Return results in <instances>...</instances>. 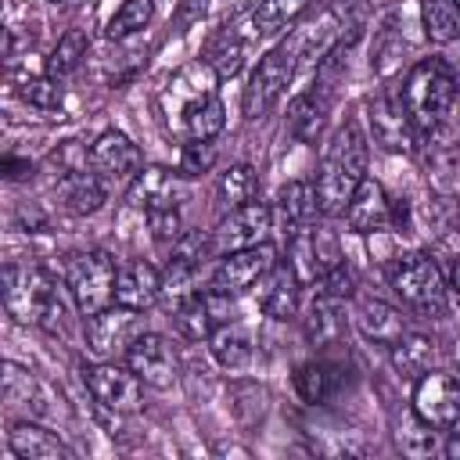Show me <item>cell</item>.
<instances>
[{
    "label": "cell",
    "mask_w": 460,
    "mask_h": 460,
    "mask_svg": "<svg viewBox=\"0 0 460 460\" xmlns=\"http://www.w3.org/2000/svg\"><path fill=\"white\" fill-rule=\"evenodd\" d=\"M367 180V137L356 122H345L334 129L320 169H316V201L323 216H341L352 201L356 187Z\"/></svg>",
    "instance_id": "1"
},
{
    "label": "cell",
    "mask_w": 460,
    "mask_h": 460,
    "mask_svg": "<svg viewBox=\"0 0 460 460\" xmlns=\"http://www.w3.org/2000/svg\"><path fill=\"white\" fill-rule=\"evenodd\" d=\"M456 101V83L449 72V61L442 58H424L417 61L406 79H402V108L413 122V129L420 137H428L431 129H438Z\"/></svg>",
    "instance_id": "2"
},
{
    "label": "cell",
    "mask_w": 460,
    "mask_h": 460,
    "mask_svg": "<svg viewBox=\"0 0 460 460\" xmlns=\"http://www.w3.org/2000/svg\"><path fill=\"white\" fill-rule=\"evenodd\" d=\"M4 309L18 323H40L43 331H61L65 327V302L54 280L22 262L4 266Z\"/></svg>",
    "instance_id": "3"
},
{
    "label": "cell",
    "mask_w": 460,
    "mask_h": 460,
    "mask_svg": "<svg viewBox=\"0 0 460 460\" xmlns=\"http://www.w3.org/2000/svg\"><path fill=\"white\" fill-rule=\"evenodd\" d=\"M388 284L402 298L406 309L420 316H442L446 313V277L438 262L428 252H406L388 266Z\"/></svg>",
    "instance_id": "4"
},
{
    "label": "cell",
    "mask_w": 460,
    "mask_h": 460,
    "mask_svg": "<svg viewBox=\"0 0 460 460\" xmlns=\"http://www.w3.org/2000/svg\"><path fill=\"white\" fill-rule=\"evenodd\" d=\"M115 259L108 252H79L68 262V295L75 298L83 316H93L115 302Z\"/></svg>",
    "instance_id": "5"
},
{
    "label": "cell",
    "mask_w": 460,
    "mask_h": 460,
    "mask_svg": "<svg viewBox=\"0 0 460 460\" xmlns=\"http://www.w3.org/2000/svg\"><path fill=\"white\" fill-rule=\"evenodd\" d=\"M295 68H298V61H295V54H291L288 43L266 50V54L259 58V65H255L248 86H244V97H241L244 119H259V115H266V111L280 101V93L288 90Z\"/></svg>",
    "instance_id": "6"
},
{
    "label": "cell",
    "mask_w": 460,
    "mask_h": 460,
    "mask_svg": "<svg viewBox=\"0 0 460 460\" xmlns=\"http://www.w3.org/2000/svg\"><path fill=\"white\" fill-rule=\"evenodd\" d=\"M83 381L90 388V395L104 406V410H115V413H133L140 410L144 402V381L133 374V367H119L115 359H101V363H90L83 370Z\"/></svg>",
    "instance_id": "7"
},
{
    "label": "cell",
    "mask_w": 460,
    "mask_h": 460,
    "mask_svg": "<svg viewBox=\"0 0 460 460\" xmlns=\"http://www.w3.org/2000/svg\"><path fill=\"white\" fill-rule=\"evenodd\" d=\"M176 327L183 338L190 341H208L212 331H219L223 323L234 320V295L230 291H219V288H208V291H187L180 302H176Z\"/></svg>",
    "instance_id": "8"
},
{
    "label": "cell",
    "mask_w": 460,
    "mask_h": 460,
    "mask_svg": "<svg viewBox=\"0 0 460 460\" xmlns=\"http://www.w3.org/2000/svg\"><path fill=\"white\" fill-rule=\"evenodd\" d=\"M413 410L435 424V428H449L460 420V377L446 374V370H424L413 385Z\"/></svg>",
    "instance_id": "9"
},
{
    "label": "cell",
    "mask_w": 460,
    "mask_h": 460,
    "mask_svg": "<svg viewBox=\"0 0 460 460\" xmlns=\"http://www.w3.org/2000/svg\"><path fill=\"white\" fill-rule=\"evenodd\" d=\"M277 266V252L273 244H252V248H237V252H226L219 259V266L212 270V288L219 291H230V295H241V291H252L270 270Z\"/></svg>",
    "instance_id": "10"
},
{
    "label": "cell",
    "mask_w": 460,
    "mask_h": 460,
    "mask_svg": "<svg viewBox=\"0 0 460 460\" xmlns=\"http://www.w3.org/2000/svg\"><path fill=\"white\" fill-rule=\"evenodd\" d=\"M270 223H273V208L266 201H248V205H237L230 208L216 230H212V244L226 255V252H237V248H252V244H262L266 234H270Z\"/></svg>",
    "instance_id": "11"
},
{
    "label": "cell",
    "mask_w": 460,
    "mask_h": 460,
    "mask_svg": "<svg viewBox=\"0 0 460 460\" xmlns=\"http://www.w3.org/2000/svg\"><path fill=\"white\" fill-rule=\"evenodd\" d=\"M126 363H129L133 374H137L144 385H151V388H169V385L176 381V370H180L172 345H169L162 334H155V331H140V334L129 341Z\"/></svg>",
    "instance_id": "12"
},
{
    "label": "cell",
    "mask_w": 460,
    "mask_h": 460,
    "mask_svg": "<svg viewBox=\"0 0 460 460\" xmlns=\"http://www.w3.org/2000/svg\"><path fill=\"white\" fill-rule=\"evenodd\" d=\"M133 338H137V309L108 305L86 316V349L101 359H115L119 352L129 349Z\"/></svg>",
    "instance_id": "13"
},
{
    "label": "cell",
    "mask_w": 460,
    "mask_h": 460,
    "mask_svg": "<svg viewBox=\"0 0 460 460\" xmlns=\"http://www.w3.org/2000/svg\"><path fill=\"white\" fill-rule=\"evenodd\" d=\"M144 165V155L140 147L119 133V129H104L93 144H90V169L101 176V180H126V176H137Z\"/></svg>",
    "instance_id": "14"
},
{
    "label": "cell",
    "mask_w": 460,
    "mask_h": 460,
    "mask_svg": "<svg viewBox=\"0 0 460 460\" xmlns=\"http://www.w3.org/2000/svg\"><path fill=\"white\" fill-rule=\"evenodd\" d=\"M370 129H374V140L385 147V151H406L417 137L406 108H402V93H392L385 90L377 101H370Z\"/></svg>",
    "instance_id": "15"
},
{
    "label": "cell",
    "mask_w": 460,
    "mask_h": 460,
    "mask_svg": "<svg viewBox=\"0 0 460 460\" xmlns=\"http://www.w3.org/2000/svg\"><path fill=\"white\" fill-rule=\"evenodd\" d=\"M345 223L356 234H377L392 226V201L385 194V187L377 180H363L352 194V201L345 205Z\"/></svg>",
    "instance_id": "16"
},
{
    "label": "cell",
    "mask_w": 460,
    "mask_h": 460,
    "mask_svg": "<svg viewBox=\"0 0 460 460\" xmlns=\"http://www.w3.org/2000/svg\"><path fill=\"white\" fill-rule=\"evenodd\" d=\"M162 295V273L144 262V259H133L126 266H119V277H115V305H126V309H151Z\"/></svg>",
    "instance_id": "17"
},
{
    "label": "cell",
    "mask_w": 460,
    "mask_h": 460,
    "mask_svg": "<svg viewBox=\"0 0 460 460\" xmlns=\"http://www.w3.org/2000/svg\"><path fill=\"white\" fill-rule=\"evenodd\" d=\"M327 111H331V86L320 79V83H313L305 93H298L291 101V108H288V129H291V137L302 140V144H313L323 133Z\"/></svg>",
    "instance_id": "18"
},
{
    "label": "cell",
    "mask_w": 460,
    "mask_h": 460,
    "mask_svg": "<svg viewBox=\"0 0 460 460\" xmlns=\"http://www.w3.org/2000/svg\"><path fill=\"white\" fill-rule=\"evenodd\" d=\"M176 126L183 129L187 140H216L226 126V111H223L219 93L208 90V93H198V97L183 101L176 108Z\"/></svg>",
    "instance_id": "19"
},
{
    "label": "cell",
    "mask_w": 460,
    "mask_h": 460,
    "mask_svg": "<svg viewBox=\"0 0 460 460\" xmlns=\"http://www.w3.org/2000/svg\"><path fill=\"white\" fill-rule=\"evenodd\" d=\"M298 277H295V270L284 262H277L262 280H259V291H255V298H259V309L270 316V320H291L295 316V309H298Z\"/></svg>",
    "instance_id": "20"
},
{
    "label": "cell",
    "mask_w": 460,
    "mask_h": 460,
    "mask_svg": "<svg viewBox=\"0 0 460 460\" xmlns=\"http://www.w3.org/2000/svg\"><path fill=\"white\" fill-rule=\"evenodd\" d=\"M7 446L18 460H72V449L54 431L32 420H14L7 431Z\"/></svg>",
    "instance_id": "21"
},
{
    "label": "cell",
    "mask_w": 460,
    "mask_h": 460,
    "mask_svg": "<svg viewBox=\"0 0 460 460\" xmlns=\"http://www.w3.org/2000/svg\"><path fill=\"white\" fill-rule=\"evenodd\" d=\"M302 331H305V341L313 349H331L341 341L345 334V316H341V302L331 298V295H313V302L305 305V316H302Z\"/></svg>",
    "instance_id": "22"
},
{
    "label": "cell",
    "mask_w": 460,
    "mask_h": 460,
    "mask_svg": "<svg viewBox=\"0 0 460 460\" xmlns=\"http://www.w3.org/2000/svg\"><path fill=\"white\" fill-rule=\"evenodd\" d=\"M356 327L367 341H377V345H392L406 334V316L402 309L381 302V298H363L356 305Z\"/></svg>",
    "instance_id": "23"
},
{
    "label": "cell",
    "mask_w": 460,
    "mask_h": 460,
    "mask_svg": "<svg viewBox=\"0 0 460 460\" xmlns=\"http://www.w3.org/2000/svg\"><path fill=\"white\" fill-rule=\"evenodd\" d=\"M334 40H338V14H334V11H323V14H316L313 22H305L302 29H295L291 40H284V43L291 47L295 61L316 65V61H323V54H327V47H331Z\"/></svg>",
    "instance_id": "24"
},
{
    "label": "cell",
    "mask_w": 460,
    "mask_h": 460,
    "mask_svg": "<svg viewBox=\"0 0 460 460\" xmlns=\"http://www.w3.org/2000/svg\"><path fill=\"white\" fill-rule=\"evenodd\" d=\"M180 198H183V183L169 169H140L129 187V201L140 205L144 212L162 205H180Z\"/></svg>",
    "instance_id": "25"
},
{
    "label": "cell",
    "mask_w": 460,
    "mask_h": 460,
    "mask_svg": "<svg viewBox=\"0 0 460 460\" xmlns=\"http://www.w3.org/2000/svg\"><path fill=\"white\" fill-rule=\"evenodd\" d=\"M58 201L75 216H93L104 205V183L97 172H86V169L58 176Z\"/></svg>",
    "instance_id": "26"
},
{
    "label": "cell",
    "mask_w": 460,
    "mask_h": 460,
    "mask_svg": "<svg viewBox=\"0 0 460 460\" xmlns=\"http://www.w3.org/2000/svg\"><path fill=\"white\" fill-rule=\"evenodd\" d=\"M277 208L288 223V230H305L313 226L316 212H320V201H316V187L309 180H288L280 190H277Z\"/></svg>",
    "instance_id": "27"
},
{
    "label": "cell",
    "mask_w": 460,
    "mask_h": 460,
    "mask_svg": "<svg viewBox=\"0 0 460 460\" xmlns=\"http://www.w3.org/2000/svg\"><path fill=\"white\" fill-rule=\"evenodd\" d=\"M341 388V367L327 363V359H309L295 370V392L302 395V402H327L334 392Z\"/></svg>",
    "instance_id": "28"
},
{
    "label": "cell",
    "mask_w": 460,
    "mask_h": 460,
    "mask_svg": "<svg viewBox=\"0 0 460 460\" xmlns=\"http://www.w3.org/2000/svg\"><path fill=\"white\" fill-rule=\"evenodd\" d=\"M208 352H212V359H216L223 370H241V367H248V359H252V334H248V327L237 323V320L223 323L219 331H212Z\"/></svg>",
    "instance_id": "29"
},
{
    "label": "cell",
    "mask_w": 460,
    "mask_h": 460,
    "mask_svg": "<svg viewBox=\"0 0 460 460\" xmlns=\"http://www.w3.org/2000/svg\"><path fill=\"white\" fill-rule=\"evenodd\" d=\"M392 349V367L402 374V377H420L424 370H431V359H435V341L428 334H417V331H406L399 341L388 345Z\"/></svg>",
    "instance_id": "30"
},
{
    "label": "cell",
    "mask_w": 460,
    "mask_h": 460,
    "mask_svg": "<svg viewBox=\"0 0 460 460\" xmlns=\"http://www.w3.org/2000/svg\"><path fill=\"white\" fill-rule=\"evenodd\" d=\"M392 438H395V446H399L406 456H435L438 449H446V446L438 442V428L428 424L417 410H410V413L395 424Z\"/></svg>",
    "instance_id": "31"
},
{
    "label": "cell",
    "mask_w": 460,
    "mask_h": 460,
    "mask_svg": "<svg viewBox=\"0 0 460 460\" xmlns=\"http://www.w3.org/2000/svg\"><path fill=\"white\" fill-rule=\"evenodd\" d=\"M305 7H309V0H259L255 11L248 14V25H252L255 36H277V32L288 29Z\"/></svg>",
    "instance_id": "32"
},
{
    "label": "cell",
    "mask_w": 460,
    "mask_h": 460,
    "mask_svg": "<svg viewBox=\"0 0 460 460\" xmlns=\"http://www.w3.org/2000/svg\"><path fill=\"white\" fill-rule=\"evenodd\" d=\"M420 18L431 43L460 40V0H420Z\"/></svg>",
    "instance_id": "33"
},
{
    "label": "cell",
    "mask_w": 460,
    "mask_h": 460,
    "mask_svg": "<svg viewBox=\"0 0 460 460\" xmlns=\"http://www.w3.org/2000/svg\"><path fill=\"white\" fill-rule=\"evenodd\" d=\"M205 65L212 68L216 79H234L241 72V65H244V40L234 29L212 36L208 47H205Z\"/></svg>",
    "instance_id": "34"
},
{
    "label": "cell",
    "mask_w": 460,
    "mask_h": 460,
    "mask_svg": "<svg viewBox=\"0 0 460 460\" xmlns=\"http://www.w3.org/2000/svg\"><path fill=\"white\" fill-rule=\"evenodd\" d=\"M86 47H90L86 32H83V29H68V32L54 43V50H50V58H47V75H54V79L72 75V72L83 65Z\"/></svg>",
    "instance_id": "35"
},
{
    "label": "cell",
    "mask_w": 460,
    "mask_h": 460,
    "mask_svg": "<svg viewBox=\"0 0 460 460\" xmlns=\"http://www.w3.org/2000/svg\"><path fill=\"white\" fill-rule=\"evenodd\" d=\"M4 399L11 406H29L32 413H43V388L18 363H4Z\"/></svg>",
    "instance_id": "36"
},
{
    "label": "cell",
    "mask_w": 460,
    "mask_h": 460,
    "mask_svg": "<svg viewBox=\"0 0 460 460\" xmlns=\"http://www.w3.org/2000/svg\"><path fill=\"white\" fill-rule=\"evenodd\" d=\"M288 266L295 270V277H298L302 284L320 280L323 266H320V259H316L313 226H305V230H291V241H288Z\"/></svg>",
    "instance_id": "37"
},
{
    "label": "cell",
    "mask_w": 460,
    "mask_h": 460,
    "mask_svg": "<svg viewBox=\"0 0 460 460\" xmlns=\"http://www.w3.org/2000/svg\"><path fill=\"white\" fill-rule=\"evenodd\" d=\"M151 18H155V0H122L119 11L108 18L104 36H108V40H126V36L147 29Z\"/></svg>",
    "instance_id": "38"
},
{
    "label": "cell",
    "mask_w": 460,
    "mask_h": 460,
    "mask_svg": "<svg viewBox=\"0 0 460 460\" xmlns=\"http://www.w3.org/2000/svg\"><path fill=\"white\" fill-rule=\"evenodd\" d=\"M255 169L252 165H230L226 172H219V183H216V190H219V201L226 205V208H237V205H248V201H255Z\"/></svg>",
    "instance_id": "39"
},
{
    "label": "cell",
    "mask_w": 460,
    "mask_h": 460,
    "mask_svg": "<svg viewBox=\"0 0 460 460\" xmlns=\"http://www.w3.org/2000/svg\"><path fill=\"white\" fill-rule=\"evenodd\" d=\"M18 97L40 111H58L61 101H65V90H61V79L54 75H22L18 79Z\"/></svg>",
    "instance_id": "40"
},
{
    "label": "cell",
    "mask_w": 460,
    "mask_h": 460,
    "mask_svg": "<svg viewBox=\"0 0 460 460\" xmlns=\"http://www.w3.org/2000/svg\"><path fill=\"white\" fill-rule=\"evenodd\" d=\"M356 284H359V277H356V270H352L345 259H338L331 270L320 273V291L331 295V298H338V302L352 298V295H356Z\"/></svg>",
    "instance_id": "41"
},
{
    "label": "cell",
    "mask_w": 460,
    "mask_h": 460,
    "mask_svg": "<svg viewBox=\"0 0 460 460\" xmlns=\"http://www.w3.org/2000/svg\"><path fill=\"white\" fill-rule=\"evenodd\" d=\"M147 226H151V237L155 241H169L176 244L183 237V219H180V208L176 205H162V208H147Z\"/></svg>",
    "instance_id": "42"
},
{
    "label": "cell",
    "mask_w": 460,
    "mask_h": 460,
    "mask_svg": "<svg viewBox=\"0 0 460 460\" xmlns=\"http://www.w3.org/2000/svg\"><path fill=\"white\" fill-rule=\"evenodd\" d=\"M216 165V144L212 140H187L180 151V172L183 176H201Z\"/></svg>",
    "instance_id": "43"
},
{
    "label": "cell",
    "mask_w": 460,
    "mask_h": 460,
    "mask_svg": "<svg viewBox=\"0 0 460 460\" xmlns=\"http://www.w3.org/2000/svg\"><path fill=\"white\" fill-rule=\"evenodd\" d=\"M424 219L435 234H449L456 223H460V205L453 198H428V208H424Z\"/></svg>",
    "instance_id": "44"
},
{
    "label": "cell",
    "mask_w": 460,
    "mask_h": 460,
    "mask_svg": "<svg viewBox=\"0 0 460 460\" xmlns=\"http://www.w3.org/2000/svg\"><path fill=\"white\" fill-rule=\"evenodd\" d=\"M86 162H90V151H86V147H79V140H65V144L50 155V165L58 169V176L79 172V169H86Z\"/></svg>",
    "instance_id": "45"
},
{
    "label": "cell",
    "mask_w": 460,
    "mask_h": 460,
    "mask_svg": "<svg viewBox=\"0 0 460 460\" xmlns=\"http://www.w3.org/2000/svg\"><path fill=\"white\" fill-rule=\"evenodd\" d=\"M29 172H32V165H29L25 158H11V155L4 158V176H7V180H25Z\"/></svg>",
    "instance_id": "46"
},
{
    "label": "cell",
    "mask_w": 460,
    "mask_h": 460,
    "mask_svg": "<svg viewBox=\"0 0 460 460\" xmlns=\"http://www.w3.org/2000/svg\"><path fill=\"white\" fill-rule=\"evenodd\" d=\"M446 288H449V295H453V302L460 305V255L449 262V277H446Z\"/></svg>",
    "instance_id": "47"
},
{
    "label": "cell",
    "mask_w": 460,
    "mask_h": 460,
    "mask_svg": "<svg viewBox=\"0 0 460 460\" xmlns=\"http://www.w3.org/2000/svg\"><path fill=\"white\" fill-rule=\"evenodd\" d=\"M205 7H208V0H183V4H180V18L187 22V18H194V14H201Z\"/></svg>",
    "instance_id": "48"
},
{
    "label": "cell",
    "mask_w": 460,
    "mask_h": 460,
    "mask_svg": "<svg viewBox=\"0 0 460 460\" xmlns=\"http://www.w3.org/2000/svg\"><path fill=\"white\" fill-rule=\"evenodd\" d=\"M446 453L449 456H460V420L449 424V442H446Z\"/></svg>",
    "instance_id": "49"
},
{
    "label": "cell",
    "mask_w": 460,
    "mask_h": 460,
    "mask_svg": "<svg viewBox=\"0 0 460 460\" xmlns=\"http://www.w3.org/2000/svg\"><path fill=\"white\" fill-rule=\"evenodd\" d=\"M449 72H453V83H456V90H460V65H449Z\"/></svg>",
    "instance_id": "50"
},
{
    "label": "cell",
    "mask_w": 460,
    "mask_h": 460,
    "mask_svg": "<svg viewBox=\"0 0 460 460\" xmlns=\"http://www.w3.org/2000/svg\"><path fill=\"white\" fill-rule=\"evenodd\" d=\"M50 4H54V7H61V4H68V0H50Z\"/></svg>",
    "instance_id": "51"
},
{
    "label": "cell",
    "mask_w": 460,
    "mask_h": 460,
    "mask_svg": "<svg viewBox=\"0 0 460 460\" xmlns=\"http://www.w3.org/2000/svg\"><path fill=\"white\" fill-rule=\"evenodd\" d=\"M456 359H460V349H456Z\"/></svg>",
    "instance_id": "52"
}]
</instances>
